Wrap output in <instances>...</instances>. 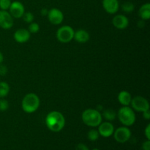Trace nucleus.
<instances>
[{"mask_svg": "<svg viewBox=\"0 0 150 150\" xmlns=\"http://www.w3.org/2000/svg\"><path fill=\"white\" fill-rule=\"evenodd\" d=\"M45 122L48 130L54 133H58L64 127L65 118L59 111H53L47 114Z\"/></svg>", "mask_w": 150, "mask_h": 150, "instance_id": "1", "label": "nucleus"}, {"mask_svg": "<svg viewBox=\"0 0 150 150\" xmlns=\"http://www.w3.org/2000/svg\"><path fill=\"white\" fill-rule=\"evenodd\" d=\"M81 120L86 125L91 127H96L102 122L103 117L102 114L98 110L88 108L82 113Z\"/></svg>", "mask_w": 150, "mask_h": 150, "instance_id": "2", "label": "nucleus"}, {"mask_svg": "<svg viewBox=\"0 0 150 150\" xmlns=\"http://www.w3.org/2000/svg\"><path fill=\"white\" fill-rule=\"evenodd\" d=\"M40 105V100L39 97L35 93H28L23 97L21 101V108L24 112L32 114L38 111Z\"/></svg>", "mask_w": 150, "mask_h": 150, "instance_id": "3", "label": "nucleus"}, {"mask_svg": "<svg viewBox=\"0 0 150 150\" xmlns=\"http://www.w3.org/2000/svg\"><path fill=\"white\" fill-rule=\"evenodd\" d=\"M117 117L124 126L130 127L136 122V114L133 108L129 106H122L118 110Z\"/></svg>", "mask_w": 150, "mask_h": 150, "instance_id": "4", "label": "nucleus"}, {"mask_svg": "<svg viewBox=\"0 0 150 150\" xmlns=\"http://www.w3.org/2000/svg\"><path fill=\"white\" fill-rule=\"evenodd\" d=\"M74 29L70 26L64 25L59 28L56 33V37L58 41L62 43L71 42L74 37Z\"/></svg>", "mask_w": 150, "mask_h": 150, "instance_id": "5", "label": "nucleus"}, {"mask_svg": "<svg viewBox=\"0 0 150 150\" xmlns=\"http://www.w3.org/2000/svg\"><path fill=\"white\" fill-rule=\"evenodd\" d=\"M133 111L138 112H144L149 110V103L147 100L142 96H136L132 98L130 103Z\"/></svg>", "mask_w": 150, "mask_h": 150, "instance_id": "6", "label": "nucleus"}, {"mask_svg": "<svg viewBox=\"0 0 150 150\" xmlns=\"http://www.w3.org/2000/svg\"><path fill=\"white\" fill-rule=\"evenodd\" d=\"M114 138L118 143L124 144L129 141L131 137V131L126 126L120 127L114 130Z\"/></svg>", "mask_w": 150, "mask_h": 150, "instance_id": "7", "label": "nucleus"}, {"mask_svg": "<svg viewBox=\"0 0 150 150\" xmlns=\"http://www.w3.org/2000/svg\"><path fill=\"white\" fill-rule=\"evenodd\" d=\"M47 17L50 23L54 25L61 24L64 20V14L58 8H51L48 10Z\"/></svg>", "mask_w": 150, "mask_h": 150, "instance_id": "8", "label": "nucleus"}, {"mask_svg": "<svg viewBox=\"0 0 150 150\" xmlns=\"http://www.w3.org/2000/svg\"><path fill=\"white\" fill-rule=\"evenodd\" d=\"M9 13L13 18H21L25 13L24 6L18 1H13L9 8Z\"/></svg>", "mask_w": 150, "mask_h": 150, "instance_id": "9", "label": "nucleus"}, {"mask_svg": "<svg viewBox=\"0 0 150 150\" xmlns=\"http://www.w3.org/2000/svg\"><path fill=\"white\" fill-rule=\"evenodd\" d=\"M13 26V18L7 10H0V27L10 29Z\"/></svg>", "mask_w": 150, "mask_h": 150, "instance_id": "10", "label": "nucleus"}, {"mask_svg": "<svg viewBox=\"0 0 150 150\" xmlns=\"http://www.w3.org/2000/svg\"><path fill=\"white\" fill-rule=\"evenodd\" d=\"M114 127L111 122H103L98 125V133L100 136L104 138H108L114 134Z\"/></svg>", "mask_w": 150, "mask_h": 150, "instance_id": "11", "label": "nucleus"}, {"mask_svg": "<svg viewBox=\"0 0 150 150\" xmlns=\"http://www.w3.org/2000/svg\"><path fill=\"white\" fill-rule=\"evenodd\" d=\"M103 7L106 13L109 14H115L120 9L119 0H103Z\"/></svg>", "mask_w": 150, "mask_h": 150, "instance_id": "12", "label": "nucleus"}, {"mask_svg": "<svg viewBox=\"0 0 150 150\" xmlns=\"http://www.w3.org/2000/svg\"><path fill=\"white\" fill-rule=\"evenodd\" d=\"M30 32L28 31V29H23V28L17 29L13 35L14 40H16V42H18V43H25V42H28L30 39Z\"/></svg>", "mask_w": 150, "mask_h": 150, "instance_id": "13", "label": "nucleus"}, {"mask_svg": "<svg viewBox=\"0 0 150 150\" xmlns=\"http://www.w3.org/2000/svg\"><path fill=\"white\" fill-rule=\"evenodd\" d=\"M112 24L117 29H125L129 25V20L125 15L119 14L112 18Z\"/></svg>", "mask_w": 150, "mask_h": 150, "instance_id": "14", "label": "nucleus"}, {"mask_svg": "<svg viewBox=\"0 0 150 150\" xmlns=\"http://www.w3.org/2000/svg\"><path fill=\"white\" fill-rule=\"evenodd\" d=\"M73 39L79 43H85L90 39V35L87 31L84 29H79L74 32Z\"/></svg>", "mask_w": 150, "mask_h": 150, "instance_id": "15", "label": "nucleus"}, {"mask_svg": "<svg viewBox=\"0 0 150 150\" xmlns=\"http://www.w3.org/2000/svg\"><path fill=\"white\" fill-rule=\"evenodd\" d=\"M132 95L129 92L126 90H122L118 94L117 99L119 103L122 106H129L132 100Z\"/></svg>", "mask_w": 150, "mask_h": 150, "instance_id": "16", "label": "nucleus"}, {"mask_svg": "<svg viewBox=\"0 0 150 150\" xmlns=\"http://www.w3.org/2000/svg\"><path fill=\"white\" fill-rule=\"evenodd\" d=\"M139 16L143 21H147L150 18V4L145 3L141 6L139 10Z\"/></svg>", "mask_w": 150, "mask_h": 150, "instance_id": "17", "label": "nucleus"}, {"mask_svg": "<svg viewBox=\"0 0 150 150\" xmlns=\"http://www.w3.org/2000/svg\"><path fill=\"white\" fill-rule=\"evenodd\" d=\"M102 114L103 118H104L108 122H112L117 118V113L114 110L111 109V108L104 110L103 114Z\"/></svg>", "mask_w": 150, "mask_h": 150, "instance_id": "18", "label": "nucleus"}, {"mask_svg": "<svg viewBox=\"0 0 150 150\" xmlns=\"http://www.w3.org/2000/svg\"><path fill=\"white\" fill-rule=\"evenodd\" d=\"M10 90V86L4 81L0 82V98H4L9 94Z\"/></svg>", "mask_w": 150, "mask_h": 150, "instance_id": "19", "label": "nucleus"}, {"mask_svg": "<svg viewBox=\"0 0 150 150\" xmlns=\"http://www.w3.org/2000/svg\"><path fill=\"white\" fill-rule=\"evenodd\" d=\"M122 10L125 13H130L134 10L135 6L130 1H125V2H124L122 4Z\"/></svg>", "mask_w": 150, "mask_h": 150, "instance_id": "20", "label": "nucleus"}, {"mask_svg": "<svg viewBox=\"0 0 150 150\" xmlns=\"http://www.w3.org/2000/svg\"><path fill=\"white\" fill-rule=\"evenodd\" d=\"M100 134L98 133V130H95V129H92V130H89L88 132L87 137L88 139L91 142H95V141L98 140L99 139Z\"/></svg>", "mask_w": 150, "mask_h": 150, "instance_id": "21", "label": "nucleus"}, {"mask_svg": "<svg viewBox=\"0 0 150 150\" xmlns=\"http://www.w3.org/2000/svg\"><path fill=\"white\" fill-rule=\"evenodd\" d=\"M28 31L30 32V34H36L40 31V25L35 22H32L29 23V26L28 27Z\"/></svg>", "mask_w": 150, "mask_h": 150, "instance_id": "22", "label": "nucleus"}, {"mask_svg": "<svg viewBox=\"0 0 150 150\" xmlns=\"http://www.w3.org/2000/svg\"><path fill=\"white\" fill-rule=\"evenodd\" d=\"M23 18V20L24 21V22L27 23H30L34 21V19H35V17H34V15L32 14L31 12H25L24 14L22 16Z\"/></svg>", "mask_w": 150, "mask_h": 150, "instance_id": "23", "label": "nucleus"}, {"mask_svg": "<svg viewBox=\"0 0 150 150\" xmlns=\"http://www.w3.org/2000/svg\"><path fill=\"white\" fill-rule=\"evenodd\" d=\"M11 3V0H0V9L1 10H8Z\"/></svg>", "mask_w": 150, "mask_h": 150, "instance_id": "24", "label": "nucleus"}, {"mask_svg": "<svg viewBox=\"0 0 150 150\" xmlns=\"http://www.w3.org/2000/svg\"><path fill=\"white\" fill-rule=\"evenodd\" d=\"M9 103L4 98H0V111H6L9 108Z\"/></svg>", "mask_w": 150, "mask_h": 150, "instance_id": "25", "label": "nucleus"}, {"mask_svg": "<svg viewBox=\"0 0 150 150\" xmlns=\"http://www.w3.org/2000/svg\"><path fill=\"white\" fill-rule=\"evenodd\" d=\"M7 73V67L5 65L0 64V76H4Z\"/></svg>", "mask_w": 150, "mask_h": 150, "instance_id": "26", "label": "nucleus"}, {"mask_svg": "<svg viewBox=\"0 0 150 150\" xmlns=\"http://www.w3.org/2000/svg\"><path fill=\"white\" fill-rule=\"evenodd\" d=\"M76 150H89V149L86 144L81 143V144H79L76 146Z\"/></svg>", "mask_w": 150, "mask_h": 150, "instance_id": "27", "label": "nucleus"}, {"mask_svg": "<svg viewBox=\"0 0 150 150\" xmlns=\"http://www.w3.org/2000/svg\"><path fill=\"white\" fill-rule=\"evenodd\" d=\"M144 135L147 140H150V125L148 124L144 130Z\"/></svg>", "mask_w": 150, "mask_h": 150, "instance_id": "28", "label": "nucleus"}, {"mask_svg": "<svg viewBox=\"0 0 150 150\" xmlns=\"http://www.w3.org/2000/svg\"><path fill=\"white\" fill-rule=\"evenodd\" d=\"M142 149L150 150V140H146L142 144Z\"/></svg>", "mask_w": 150, "mask_h": 150, "instance_id": "29", "label": "nucleus"}, {"mask_svg": "<svg viewBox=\"0 0 150 150\" xmlns=\"http://www.w3.org/2000/svg\"><path fill=\"white\" fill-rule=\"evenodd\" d=\"M143 113V118L145 119L146 120H150V112L149 110H147L146 111H144Z\"/></svg>", "mask_w": 150, "mask_h": 150, "instance_id": "30", "label": "nucleus"}, {"mask_svg": "<svg viewBox=\"0 0 150 150\" xmlns=\"http://www.w3.org/2000/svg\"><path fill=\"white\" fill-rule=\"evenodd\" d=\"M48 10H47L46 8H43L41 10L40 13L42 16H47V15H48Z\"/></svg>", "mask_w": 150, "mask_h": 150, "instance_id": "31", "label": "nucleus"}, {"mask_svg": "<svg viewBox=\"0 0 150 150\" xmlns=\"http://www.w3.org/2000/svg\"><path fill=\"white\" fill-rule=\"evenodd\" d=\"M3 61H4V56H3L2 53L0 51V64H1L3 62Z\"/></svg>", "mask_w": 150, "mask_h": 150, "instance_id": "32", "label": "nucleus"}, {"mask_svg": "<svg viewBox=\"0 0 150 150\" xmlns=\"http://www.w3.org/2000/svg\"><path fill=\"white\" fill-rule=\"evenodd\" d=\"M92 150H100V149H98V148H95V149H93Z\"/></svg>", "mask_w": 150, "mask_h": 150, "instance_id": "33", "label": "nucleus"}]
</instances>
